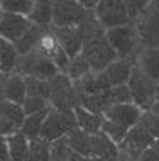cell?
I'll return each mask as SVG.
<instances>
[{"label": "cell", "instance_id": "obj_1", "mask_svg": "<svg viewBox=\"0 0 159 161\" xmlns=\"http://www.w3.org/2000/svg\"><path fill=\"white\" fill-rule=\"evenodd\" d=\"M127 86L130 90L132 95V102L142 112L151 110L152 105L157 102L159 97V83L154 81L152 78H149L147 75H144L137 66H134L130 73V78L127 81Z\"/></svg>", "mask_w": 159, "mask_h": 161}, {"label": "cell", "instance_id": "obj_2", "mask_svg": "<svg viewBox=\"0 0 159 161\" xmlns=\"http://www.w3.org/2000/svg\"><path fill=\"white\" fill-rule=\"evenodd\" d=\"M105 36L119 58L135 59L137 53L140 51V37L134 22L109 29V31H105Z\"/></svg>", "mask_w": 159, "mask_h": 161}, {"label": "cell", "instance_id": "obj_3", "mask_svg": "<svg viewBox=\"0 0 159 161\" xmlns=\"http://www.w3.org/2000/svg\"><path fill=\"white\" fill-rule=\"evenodd\" d=\"M80 54L87 59V63L90 64V69L93 73H102L110 63H114L119 58L117 53L114 51V47L110 46L105 34L85 42Z\"/></svg>", "mask_w": 159, "mask_h": 161}, {"label": "cell", "instance_id": "obj_4", "mask_svg": "<svg viewBox=\"0 0 159 161\" xmlns=\"http://www.w3.org/2000/svg\"><path fill=\"white\" fill-rule=\"evenodd\" d=\"M76 127H78V124H76L75 110H56V108H49L48 117L44 119V124H42L39 137L46 139L49 142H54L58 139L68 136Z\"/></svg>", "mask_w": 159, "mask_h": 161}, {"label": "cell", "instance_id": "obj_5", "mask_svg": "<svg viewBox=\"0 0 159 161\" xmlns=\"http://www.w3.org/2000/svg\"><path fill=\"white\" fill-rule=\"evenodd\" d=\"M49 105L56 110H75L78 103L71 78L64 73H58L49 78Z\"/></svg>", "mask_w": 159, "mask_h": 161}, {"label": "cell", "instance_id": "obj_6", "mask_svg": "<svg viewBox=\"0 0 159 161\" xmlns=\"http://www.w3.org/2000/svg\"><path fill=\"white\" fill-rule=\"evenodd\" d=\"M154 136L147 129L142 120L135 124L134 127L127 132L125 139L119 144V158L120 159H137L144 149L154 144Z\"/></svg>", "mask_w": 159, "mask_h": 161}, {"label": "cell", "instance_id": "obj_7", "mask_svg": "<svg viewBox=\"0 0 159 161\" xmlns=\"http://www.w3.org/2000/svg\"><path fill=\"white\" fill-rule=\"evenodd\" d=\"M22 76H34V78H42V80H49L54 75H58V68L56 64L48 59L46 56L39 54L37 51H31L27 54H20L15 64V71Z\"/></svg>", "mask_w": 159, "mask_h": 161}, {"label": "cell", "instance_id": "obj_8", "mask_svg": "<svg viewBox=\"0 0 159 161\" xmlns=\"http://www.w3.org/2000/svg\"><path fill=\"white\" fill-rule=\"evenodd\" d=\"M93 14L105 31L132 22L124 0H100Z\"/></svg>", "mask_w": 159, "mask_h": 161}, {"label": "cell", "instance_id": "obj_9", "mask_svg": "<svg viewBox=\"0 0 159 161\" xmlns=\"http://www.w3.org/2000/svg\"><path fill=\"white\" fill-rule=\"evenodd\" d=\"M132 22L135 24L137 32H139L140 47L159 49V14L154 10V7L151 3Z\"/></svg>", "mask_w": 159, "mask_h": 161}, {"label": "cell", "instance_id": "obj_10", "mask_svg": "<svg viewBox=\"0 0 159 161\" xmlns=\"http://www.w3.org/2000/svg\"><path fill=\"white\" fill-rule=\"evenodd\" d=\"M78 0H53V27H73L88 15Z\"/></svg>", "mask_w": 159, "mask_h": 161}, {"label": "cell", "instance_id": "obj_11", "mask_svg": "<svg viewBox=\"0 0 159 161\" xmlns=\"http://www.w3.org/2000/svg\"><path fill=\"white\" fill-rule=\"evenodd\" d=\"M140 117H142V110L135 103H117V105H112L103 114V119L120 125L127 132L135 124H139Z\"/></svg>", "mask_w": 159, "mask_h": 161}, {"label": "cell", "instance_id": "obj_12", "mask_svg": "<svg viewBox=\"0 0 159 161\" xmlns=\"http://www.w3.org/2000/svg\"><path fill=\"white\" fill-rule=\"evenodd\" d=\"M31 24L32 22L25 15L0 10V37L10 42L19 41L25 34V31L31 27Z\"/></svg>", "mask_w": 159, "mask_h": 161}, {"label": "cell", "instance_id": "obj_13", "mask_svg": "<svg viewBox=\"0 0 159 161\" xmlns=\"http://www.w3.org/2000/svg\"><path fill=\"white\" fill-rule=\"evenodd\" d=\"M134 66H135V59H129V58H117L114 63H110L103 69V75L107 76V81H109L110 88L120 86V85H127Z\"/></svg>", "mask_w": 159, "mask_h": 161}, {"label": "cell", "instance_id": "obj_14", "mask_svg": "<svg viewBox=\"0 0 159 161\" xmlns=\"http://www.w3.org/2000/svg\"><path fill=\"white\" fill-rule=\"evenodd\" d=\"M51 29H53L54 36L58 39L59 46H61V49L68 54L70 59L76 58V56L81 53L83 41H81V37H80V34L76 31L75 25H73V27H53V25H51Z\"/></svg>", "mask_w": 159, "mask_h": 161}, {"label": "cell", "instance_id": "obj_15", "mask_svg": "<svg viewBox=\"0 0 159 161\" xmlns=\"http://www.w3.org/2000/svg\"><path fill=\"white\" fill-rule=\"evenodd\" d=\"M135 66L159 83V49L154 47H140L135 56Z\"/></svg>", "mask_w": 159, "mask_h": 161}, {"label": "cell", "instance_id": "obj_16", "mask_svg": "<svg viewBox=\"0 0 159 161\" xmlns=\"http://www.w3.org/2000/svg\"><path fill=\"white\" fill-rule=\"evenodd\" d=\"M75 115H76V124L81 130H85L87 134L93 136L98 134L102 130V124H103V115L95 114V112H90L83 107H76L75 108Z\"/></svg>", "mask_w": 159, "mask_h": 161}, {"label": "cell", "instance_id": "obj_17", "mask_svg": "<svg viewBox=\"0 0 159 161\" xmlns=\"http://www.w3.org/2000/svg\"><path fill=\"white\" fill-rule=\"evenodd\" d=\"M92 158H119V144L103 132L92 136Z\"/></svg>", "mask_w": 159, "mask_h": 161}, {"label": "cell", "instance_id": "obj_18", "mask_svg": "<svg viewBox=\"0 0 159 161\" xmlns=\"http://www.w3.org/2000/svg\"><path fill=\"white\" fill-rule=\"evenodd\" d=\"M66 141L73 153L85 156V158H92V136L85 130H81L80 127L73 129L66 136Z\"/></svg>", "mask_w": 159, "mask_h": 161}, {"label": "cell", "instance_id": "obj_19", "mask_svg": "<svg viewBox=\"0 0 159 161\" xmlns=\"http://www.w3.org/2000/svg\"><path fill=\"white\" fill-rule=\"evenodd\" d=\"M34 51H37L39 54L46 56V58L51 59L53 63H54V59L63 53L61 46H59L58 39H56V36H54V32H53L51 27L44 29V32H42V36H41L39 42H37V46H36Z\"/></svg>", "mask_w": 159, "mask_h": 161}, {"label": "cell", "instance_id": "obj_20", "mask_svg": "<svg viewBox=\"0 0 159 161\" xmlns=\"http://www.w3.org/2000/svg\"><path fill=\"white\" fill-rule=\"evenodd\" d=\"M29 20L32 24L42 25V27H51V24H53V0H34Z\"/></svg>", "mask_w": 159, "mask_h": 161}, {"label": "cell", "instance_id": "obj_21", "mask_svg": "<svg viewBox=\"0 0 159 161\" xmlns=\"http://www.w3.org/2000/svg\"><path fill=\"white\" fill-rule=\"evenodd\" d=\"M5 100L22 105L25 100V83L24 76L19 73H10L5 81Z\"/></svg>", "mask_w": 159, "mask_h": 161}, {"label": "cell", "instance_id": "obj_22", "mask_svg": "<svg viewBox=\"0 0 159 161\" xmlns=\"http://www.w3.org/2000/svg\"><path fill=\"white\" fill-rule=\"evenodd\" d=\"M75 27H76V31H78L81 41H83V44H85V42H88V41H92V39L98 37V36H102V34H105V29L102 27L100 22L97 20L93 10H90L88 15L85 17L78 25H75Z\"/></svg>", "mask_w": 159, "mask_h": 161}, {"label": "cell", "instance_id": "obj_23", "mask_svg": "<svg viewBox=\"0 0 159 161\" xmlns=\"http://www.w3.org/2000/svg\"><path fill=\"white\" fill-rule=\"evenodd\" d=\"M44 29H46V27H42V25L31 24V27L25 31L24 36L20 37L19 41L14 42L19 56H20V54H27V53H31V51L36 49V46H37V42H39L42 32H44Z\"/></svg>", "mask_w": 159, "mask_h": 161}, {"label": "cell", "instance_id": "obj_24", "mask_svg": "<svg viewBox=\"0 0 159 161\" xmlns=\"http://www.w3.org/2000/svg\"><path fill=\"white\" fill-rule=\"evenodd\" d=\"M17 59H19V53L15 49V44L0 37V71L7 73V75L14 73Z\"/></svg>", "mask_w": 159, "mask_h": 161}, {"label": "cell", "instance_id": "obj_25", "mask_svg": "<svg viewBox=\"0 0 159 161\" xmlns=\"http://www.w3.org/2000/svg\"><path fill=\"white\" fill-rule=\"evenodd\" d=\"M8 142V154L10 161H25L27 159V151H29V139L24 136L20 130L7 136Z\"/></svg>", "mask_w": 159, "mask_h": 161}, {"label": "cell", "instance_id": "obj_26", "mask_svg": "<svg viewBox=\"0 0 159 161\" xmlns=\"http://www.w3.org/2000/svg\"><path fill=\"white\" fill-rule=\"evenodd\" d=\"M49 108H51V107H49ZM49 108L41 110V112H37V114L25 115L24 122H22V125H20V132H22L24 136L29 139V141H31V139L39 137L41 129H42V124H44V119L48 117Z\"/></svg>", "mask_w": 159, "mask_h": 161}, {"label": "cell", "instance_id": "obj_27", "mask_svg": "<svg viewBox=\"0 0 159 161\" xmlns=\"http://www.w3.org/2000/svg\"><path fill=\"white\" fill-rule=\"evenodd\" d=\"M0 117L3 120H7L8 124H12L15 129L20 130V125H22L24 119H25V114H24L22 105L8 102V100H2L0 102Z\"/></svg>", "mask_w": 159, "mask_h": 161}, {"label": "cell", "instance_id": "obj_28", "mask_svg": "<svg viewBox=\"0 0 159 161\" xmlns=\"http://www.w3.org/2000/svg\"><path fill=\"white\" fill-rule=\"evenodd\" d=\"M25 161H51V142L42 137L31 139Z\"/></svg>", "mask_w": 159, "mask_h": 161}, {"label": "cell", "instance_id": "obj_29", "mask_svg": "<svg viewBox=\"0 0 159 161\" xmlns=\"http://www.w3.org/2000/svg\"><path fill=\"white\" fill-rule=\"evenodd\" d=\"M25 83V97H39L49 102V80L42 78H34V76H24Z\"/></svg>", "mask_w": 159, "mask_h": 161}, {"label": "cell", "instance_id": "obj_30", "mask_svg": "<svg viewBox=\"0 0 159 161\" xmlns=\"http://www.w3.org/2000/svg\"><path fill=\"white\" fill-rule=\"evenodd\" d=\"M32 3L34 0H0V10L29 17L32 12Z\"/></svg>", "mask_w": 159, "mask_h": 161}, {"label": "cell", "instance_id": "obj_31", "mask_svg": "<svg viewBox=\"0 0 159 161\" xmlns=\"http://www.w3.org/2000/svg\"><path fill=\"white\" fill-rule=\"evenodd\" d=\"M90 71H92V69H90V64L87 63V59H85L81 54H78L76 58H73L70 61V66H68L66 75L71 78V81H75V80L83 78L85 75H88Z\"/></svg>", "mask_w": 159, "mask_h": 161}, {"label": "cell", "instance_id": "obj_32", "mask_svg": "<svg viewBox=\"0 0 159 161\" xmlns=\"http://www.w3.org/2000/svg\"><path fill=\"white\" fill-rule=\"evenodd\" d=\"M109 98L112 105H117V103H134L132 102V95L127 85H120V86H114L109 90Z\"/></svg>", "mask_w": 159, "mask_h": 161}, {"label": "cell", "instance_id": "obj_33", "mask_svg": "<svg viewBox=\"0 0 159 161\" xmlns=\"http://www.w3.org/2000/svg\"><path fill=\"white\" fill-rule=\"evenodd\" d=\"M49 102L44 98H39V97H25L24 103H22V108H24V114L25 115H31V114H37L41 110H46L49 108Z\"/></svg>", "mask_w": 159, "mask_h": 161}, {"label": "cell", "instance_id": "obj_34", "mask_svg": "<svg viewBox=\"0 0 159 161\" xmlns=\"http://www.w3.org/2000/svg\"><path fill=\"white\" fill-rule=\"evenodd\" d=\"M124 2H125V5H127V10H129L130 19L134 20L135 17L152 2V0H124Z\"/></svg>", "mask_w": 159, "mask_h": 161}, {"label": "cell", "instance_id": "obj_35", "mask_svg": "<svg viewBox=\"0 0 159 161\" xmlns=\"http://www.w3.org/2000/svg\"><path fill=\"white\" fill-rule=\"evenodd\" d=\"M17 130H19V129H15L12 124H8L7 120H3L2 117H0V136L7 137V136H10V134L17 132Z\"/></svg>", "mask_w": 159, "mask_h": 161}, {"label": "cell", "instance_id": "obj_36", "mask_svg": "<svg viewBox=\"0 0 159 161\" xmlns=\"http://www.w3.org/2000/svg\"><path fill=\"white\" fill-rule=\"evenodd\" d=\"M10 154H8V142L7 137L0 136V161H8Z\"/></svg>", "mask_w": 159, "mask_h": 161}, {"label": "cell", "instance_id": "obj_37", "mask_svg": "<svg viewBox=\"0 0 159 161\" xmlns=\"http://www.w3.org/2000/svg\"><path fill=\"white\" fill-rule=\"evenodd\" d=\"M98 2H100V0H78V3L83 8H87V10H95V7L98 5Z\"/></svg>", "mask_w": 159, "mask_h": 161}, {"label": "cell", "instance_id": "obj_38", "mask_svg": "<svg viewBox=\"0 0 159 161\" xmlns=\"http://www.w3.org/2000/svg\"><path fill=\"white\" fill-rule=\"evenodd\" d=\"M7 73H3V71H0V102L2 100H5V81H7Z\"/></svg>", "mask_w": 159, "mask_h": 161}, {"label": "cell", "instance_id": "obj_39", "mask_svg": "<svg viewBox=\"0 0 159 161\" xmlns=\"http://www.w3.org/2000/svg\"><path fill=\"white\" fill-rule=\"evenodd\" d=\"M92 161H120V158H92Z\"/></svg>", "mask_w": 159, "mask_h": 161}, {"label": "cell", "instance_id": "obj_40", "mask_svg": "<svg viewBox=\"0 0 159 161\" xmlns=\"http://www.w3.org/2000/svg\"><path fill=\"white\" fill-rule=\"evenodd\" d=\"M151 5L154 7V10H156L157 14H159V0H152V2H151Z\"/></svg>", "mask_w": 159, "mask_h": 161}, {"label": "cell", "instance_id": "obj_41", "mask_svg": "<svg viewBox=\"0 0 159 161\" xmlns=\"http://www.w3.org/2000/svg\"><path fill=\"white\" fill-rule=\"evenodd\" d=\"M8 161H10V159H8Z\"/></svg>", "mask_w": 159, "mask_h": 161}]
</instances>
